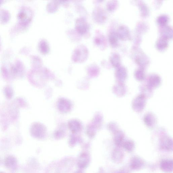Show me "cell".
<instances>
[{
	"mask_svg": "<svg viewBox=\"0 0 173 173\" xmlns=\"http://www.w3.org/2000/svg\"><path fill=\"white\" fill-rule=\"evenodd\" d=\"M40 49L41 52L43 54H46L49 52V48L46 41H42L40 44Z\"/></svg>",
	"mask_w": 173,
	"mask_h": 173,
	"instance_id": "obj_2",
	"label": "cell"
},
{
	"mask_svg": "<svg viewBox=\"0 0 173 173\" xmlns=\"http://www.w3.org/2000/svg\"><path fill=\"white\" fill-rule=\"evenodd\" d=\"M159 22L160 24H164L166 23L167 21V18L165 16H162L159 17Z\"/></svg>",
	"mask_w": 173,
	"mask_h": 173,
	"instance_id": "obj_5",
	"label": "cell"
},
{
	"mask_svg": "<svg viewBox=\"0 0 173 173\" xmlns=\"http://www.w3.org/2000/svg\"><path fill=\"white\" fill-rule=\"evenodd\" d=\"M88 25L85 19L79 18L76 22V28L78 32L83 34L86 32L88 29Z\"/></svg>",
	"mask_w": 173,
	"mask_h": 173,
	"instance_id": "obj_1",
	"label": "cell"
},
{
	"mask_svg": "<svg viewBox=\"0 0 173 173\" xmlns=\"http://www.w3.org/2000/svg\"><path fill=\"white\" fill-rule=\"evenodd\" d=\"M167 45V43L164 39L160 40L158 43V46L159 47V49L161 48L162 49L163 48L165 47Z\"/></svg>",
	"mask_w": 173,
	"mask_h": 173,
	"instance_id": "obj_3",
	"label": "cell"
},
{
	"mask_svg": "<svg viewBox=\"0 0 173 173\" xmlns=\"http://www.w3.org/2000/svg\"><path fill=\"white\" fill-rule=\"evenodd\" d=\"M110 39L111 43L112 44H114L116 43L117 41V38L115 34L114 35L112 34L110 35Z\"/></svg>",
	"mask_w": 173,
	"mask_h": 173,
	"instance_id": "obj_4",
	"label": "cell"
}]
</instances>
